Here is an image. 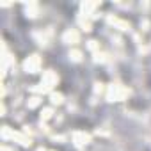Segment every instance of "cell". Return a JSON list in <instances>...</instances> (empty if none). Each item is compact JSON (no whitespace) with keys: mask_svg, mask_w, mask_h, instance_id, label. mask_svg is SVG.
Here are the masks:
<instances>
[{"mask_svg":"<svg viewBox=\"0 0 151 151\" xmlns=\"http://www.w3.org/2000/svg\"><path fill=\"white\" fill-rule=\"evenodd\" d=\"M25 69L30 71V73H36L39 69V59H37V55H32V57H29L25 60Z\"/></svg>","mask_w":151,"mask_h":151,"instance_id":"6da1fadb","label":"cell"},{"mask_svg":"<svg viewBox=\"0 0 151 151\" xmlns=\"http://www.w3.org/2000/svg\"><path fill=\"white\" fill-rule=\"evenodd\" d=\"M64 41H66V43H77V41H78V34L75 32V30H73V32L69 30V32L64 34Z\"/></svg>","mask_w":151,"mask_h":151,"instance_id":"7a4b0ae2","label":"cell"},{"mask_svg":"<svg viewBox=\"0 0 151 151\" xmlns=\"http://www.w3.org/2000/svg\"><path fill=\"white\" fill-rule=\"evenodd\" d=\"M52 101L53 103H60L62 101V96L60 94H52Z\"/></svg>","mask_w":151,"mask_h":151,"instance_id":"3957f363","label":"cell"},{"mask_svg":"<svg viewBox=\"0 0 151 151\" xmlns=\"http://www.w3.org/2000/svg\"><path fill=\"white\" fill-rule=\"evenodd\" d=\"M73 60H80V52H73Z\"/></svg>","mask_w":151,"mask_h":151,"instance_id":"277c9868","label":"cell"}]
</instances>
